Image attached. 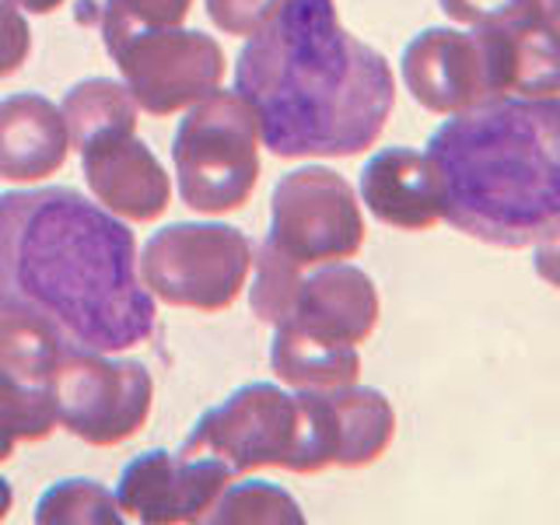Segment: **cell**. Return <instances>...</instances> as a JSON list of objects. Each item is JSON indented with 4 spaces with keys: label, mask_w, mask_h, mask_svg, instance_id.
Here are the masks:
<instances>
[{
    "label": "cell",
    "mask_w": 560,
    "mask_h": 525,
    "mask_svg": "<svg viewBox=\"0 0 560 525\" xmlns=\"http://www.w3.org/2000/svg\"><path fill=\"white\" fill-rule=\"evenodd\" d=\"M0 308L35 315L67 347L98 354L154 332L133 232L67 186L0 197Z\"/></svg>",
    "instance_id": "1"
},
{
    "label": "cell",
    "mask_w": 560,
    "mask_h": 525,
    "mask_svg": "<svg viewBox=\"0 0 560 525\" xmlns=\"http://www.w3.org/2000/svg\"><path fill=\"white\" fill-rule=\"evenodd\" d=\"M235 95L277 158H350L382 137L396 84L332 0H284L242 46Z\"/></svg>",
    "instance_id": "2"
},
{
    "label": "cell",
    "mask_w": 560,
    "mask_h": 525,
    "mask_svg": "<svg viewBox=\"0 0 560 525\" xmlns=\"http://www.w3.org/2000/svg\"><path fill=\"white\" fill-rule=\"evenodd\" d=\"M442 218L501 249L560 238V98H490L428 140Z\"/></svg>",
    "instance_id": "3"
},
{
    "label": "cell",
    "mask_w": 560,
    "mask_h": 525,
    "mask_svg": "<svg viewBox=\"0 0 560 525\" xmlns=\"http://www.w3.org/2000/svg\"><path fill=\"white\" fill-rule=\"evenodd\" d=\"M259 127L235 92H210L175 130L172 162L186 207L228 214L249 203L259 179Z\"/></svg>",
    "instance_id": "4"
},
{
    "label": "cell",
    "mask_w": 560,
    "mask_h": 525,
    "mask_svg": "<svg viewBox=\"0 0 560 525\" xmlns=\"http://www.w3.org/2000/svg\"><path fill=\"white\" fill-rule=\"evenodd\" d=\"M183 452L210 455L232 472L259 466L308 472V424L302 396H288L267 382L245 385L197 420Z\"/></svg>",
    "instance_id": "5"
},
{
    "label": "cell",
    "mask_w": 560,
    "mask_h": 525,
    "mask_svg": "<svg viewBox=\"0 0 560 525\" xmlns=\"http://www.w3.org/2000/svg\"><path fill=\"white\" fill-rule=\"evenodd\" d=\"M253 267V242L232 224H168L144 245L140 280L175 308L221 312Z\"/></svg>",
    "instance_id": "6"
},
{
    "label": "cell",
    "mask_w": 560,
    "mask_h": 525,
    "mask_svg": "<svg viewBox=\"0 0 560 525\" xmlns=\"http://www.w3.org/2000/svg\"><path fill=\"white\" fill-rule=\"evenodd\" d=\"M127 92L151 116H172L218 92L224 49L207 32L186 28H113L102 32Z\"/></svg>",
    "instance_id": "7"
},
{
    "label": "cell",
    "mask_w": 560,
    "mask_h": 525,
    "mask_svg": "<svg viewBox=\"0 0 560 525\" xmlns=\"http://www.w3.org/2000/svg\"><path fill=\"white\" fill-rule=\"evenodd\" d=\"M46 385L57 402V420L88 445L109 448L127 442L151 417L154 382L140 361H113L98 350L63 347Z\"/></svg>",
    "instance_id": "8"
},
{
    "label": "cell",
    "mask_w": 560,
    "mask_h": 525,
    "mask_svg": "<svg viewBox=\"0 0 560 525\" xmlns=\"http://www.w3.org/2000/svg\"><path fill=\"white\" fill-rule=\"evenodd\" d=\"M267 242L298 267L350 259L364 242L354 189L329 168L288 172L273 189Z\"/></svg>",
    "instance_id": "9"
},
{
    "label": "cell",
    "mask_w": 560,
    "mask_h": 525,
    "mask_svg": "<svg viewBox=\"0 0 560 525\" xmlns=\"http://www.w3.org/2000/svg\"><path fill=\"white\" fill-rule=\"evenodd\" d=\"M232 477L235 472L210 455L144 452L122 469L116 501L130 518L148 525L200 522L218 504Z\"/></svg>",
    "instance_id": "10"
},
{
    "label": "cell",
    "mask_w": 560,
    "mask_h": 525,
    "mask_svg": "<svg viewBox=\"0 0 560 525\" xmlns=\"http://www.w3.org/2000/svg\"><path fill=\"white\" fill-rule=\"evenodd\" d=\"M402 78L431 113H463L498 98L490 60L477 32L428 28L402 52Z\"/></svg>",
    "instance_id": "11"
},
{
    "label": "cell",
    "mask_w": 560,
    "mask_h": 525,
    "mask_svg": "<svg viewBox=\"0 0 560 525\" xmlns=\"http://www.w3.org/2000/svg\"><path fill=\"white\" fill-rule=\"evenodd\" d=\"M81 165L88 186L113 214L148 224L168 210V175L151 148L133 133H105L88 140L81 148Z\"/></svg>",
    "instance_id": "12"
},
{
    "label": "cell",
    "mask_w": 560,
    "mask_h": 525,
    "mask_svg": "<svg viewBox=\"0 0 560 525\" xmlns=\"http://www.w3.org/2000/svg\"><path fill=\"white\" fill-rule=\"evenodd\" d=\"M361 197L368 210L402 232H428L442 218V189L428 154L410 148L378 151L361 172Z\"/></svg>",
    "instance_id": "13"
},
{
    "label": "cell",
    "mask_w": 560,
    "mask_h": 525,
    "mask_svg": "<svg viewBox=\"0 0 560 525\" xmlns=\"http://www.w3.org/2000/svg\"><path fill=\"white\" fill-rule=\"evenodd\" d=\"M284 323H294L315 337L337 343H361L378 323L375 284L358 267H326L302 280L294 308Z\"/></svg>",
    "instance_id": "14"
},
{
    "label": "cell",
    "mask_w": 560,
    "mask_h": 525,
    "mask_svg": "<svg viewBox=\"0 0 560 525\" xmlns=\"http://www.w3.org/2000/svg\"><path fill=\"white\" fill-rule=\"evenodd\" d=\"M70 133L63 113L43 95L0 102V179L39 183L67 162Z\"/></svg>",
    "instance_id": "15"
},
{
    "label": "cell",
    "mask_w": 560,
    "mask_h": 525,
    "mask_svg": "<svg viewBox=\"0 0 560 525\" xmlns=\"http://www.w3.org/2000/svg\"><path fill=\"white\" fill-rule=\"evenodd\" d=\"M270 364L280 382L298 385V389H337V385H354L361 372V358L354 343L315 337V332L294 323H277Z\"/></svg>",
    "instance_id": "16"
},
{
    "label": "cell",
    "mask_w": 560,
    "mask_h": 525,
    "mask_svg": "<svg viewBox=\"0 0 560 525\" xmlns=\"http://www.w3.org/2000/svg\"><path fill=\"white\" fill-rule=\"evenodd\" d=\"M332 420H337V466H368L389 448L396 417L393 407L375 389H326Z\"/></svg>",
    "instance_id": "17"
},
{
    "label": "cell",
    "mask_w": 560,
    "mask_h": 525,
    "mask_svg": "<svg viewBox=\"0 0 560 525\" xmlns=\"http://www.w3.org/2000/svg\"><path fill=\"white\" fill-rule=\"evenodd\" d=\"M63 122L74 148H84L88 140L105 133H133L137 130V102L122 84L92 78L70 88L63 95Z\"/></svg>",
    "instance_id": "18"
},
{
    "label": "cell",
    "mask_w": 560,
    "mask_h": 525,
    "mask_svg": "<svg viewBox=\"0 0 560 525\" xmlns=\"http://www.w3.org/2000/svg\"><path fill=\"white\" fill-rule=\"evenodd\" d=\"M57 329L25 312L0 308V372L22 378L28 385H46L63 354Z\"/></svg>",
    "instance_id": "19"
},
{
    "label": "cell",
    "mask_w": 560,
    "mask_h": 525,
    "mask_svg": "<svg viewBox=\"0 0 560 525\" xmlns=\"http://www.w3.org/2000/svg\"><path fill=\"white\" fill-rule=\"evenodd\" d=\"M57 424L49 385H28L0 372V463L11 459L18 442H43Z\"/></svg>",
    "instance_id": "20"
},
{
    "label": "cell",
    "mask_w": 560,
    "mask_h": 525,
    "mask_svg": "<svg viewBox=\"0 0 560 525\" xmlns=\"http://www.w3.org/2000/svg\"><path fill=\"white\" fill-rule=\"evenodd\" d=\"M39 525H70V522H92V525H119V501L95 480H63L49 487L35 508Z\"/></svg>",
    "instance_id": "21"
},
{
    "label": "cell",
    "mask_w": 560,
    "mask_h": 525,
    "mask_svg": "<svg viewBox=\"0 0 560 525\" xmlns=\"http://www.w3.org/2000/svg\"><path fill=\"white\" fill-rule=\"evenodd\" d=\"M253 262H256V284L249 294V305L256 312V319L273 326L284 323L294 308L298 288H302V267L291 262L284 253H277L267 238H262Z\"/></svg>",
    "instance_id": "22"
},
{
    "label": "cell",
    "mask_w": 560,
    "mask_h": 525,
    "mask_svg": "<svg viewBox=\"0 0 560 525\" xmlns=\"http://www.w3.org/2000/svg\"><path fill=\"white\" fill-rule=\"evenodd\" d=\"M210 522L228 525V522H302V508H298L284 490L270 483H238L224 494L218 512Z\"/></svg>",
    "instance_id": "23"
},
{
    "label": "cell",
    "mask_w": 560,
    "mask_h": 525,
    "mask_svg": "<svg viewBox=\"0 0 560 525\" xmlns=\"http://www.w3.org/2000/svg\"><path fill=\"white\" fill-rule=\"evenodd\" d=\"M189 8L192 0H102L98 28H175Z\"/></svg>",
    "instance_id": "24"
},
{
    "label": "cell",
    "mask_w": 560,
    "mask_h": 525,
    "mask_svg": "<svg viewBox=\"0 0 560 525\" xmlns=\"http://www.w3.org/2000/svg\"><path fill=\"white\" fill-rule=\"evenodd\" d=\"M442 8L455 22H469V25H498L529 14H547L539 0H442Z\"/></svg>",
    "instance_id": "25"
},
{
    "label": "cell",
    "mask_w": 560,
    "mask_h": 525,
    "mask_svg": "<svg viewBox=\"0 0 560 525\" xmlns=\"http://www.w3.org/2000/svg\"><path fill=\"white\" fill-rule=\"evenodd\" d=\"M284 0H207V14L228 35H253Z\"/></svg>",
    "instance_id": "26"
},
{
    "label": "cell",
    "mask_w": 560,
    "mask_h": 525,
    "mask_svg": "<svg viewBox=\"0 0 560 525\" xmlns=\"http://www.w3.org/2000/svg\"><path fill=\"white\" fill-rule=\"evenodd\" d=\"M32 49V32L22 11L14 8V0H0V78H11L14 70H22Z\"/></svg>",
    "instance_id": "27"
},
{
    "label": "cell",
    "mask_w": 560,
    "mask_h": 525,
    "mask_svg": "<svg viewBox=\"0 0 560 525\" xmlns=\"http://www.w3.org/2000/svg\"><path fill=\"white\" fill-rule=\"evenodd\" d=\"M536 267H539V273L547 277V280H553V284H560V256H557L553 249H539Z\"/></svg>",
    "instance_id": "28"
},
{
    "label": "cell",
    "mask_w": 560,
    "mask_h": 525,
    "mask_svg": "<svg viewBox=\"0 0 560 525\" xmlns=\"http://www.w3.org/2000/svg\"><path fill=\"white\" fill-rule=\"evenodd\" d=\"M18 8H25V11H32V14H52L57 8H63L67 0H14Z\"/></svg>",
    "instance_id": "29"
},
{
    "label": "cell",
    "mask_w": 560,
    "mask_h": 525,
    "mask_svg": "<svg viewBox=\"0 0 560 525\" xmlns=\"http://www.w3.org/2000/svg\"><path fill=\"white\" fill-rule=\"evenodd\" d=\"M8 512H11V487L4 477H0V518H4Z\"/></svg>",
    "instance_id": "30"
},
{
    "label": "cell",
    "mask_w": 560,
    "mask_h": 525,
    "mask_svg": "<svg viewBox=\"0 0 560 525\" xmlns=\"http://www.w3.org/2000/svg\"><path fill=\"white\" fill-rule=\"evenodd\" d=\"M539 4H542V11H547V14L553 18V22L560 25V0H539Z\"/></svg>",
    "instance_id": "31"
}]
</instances>
